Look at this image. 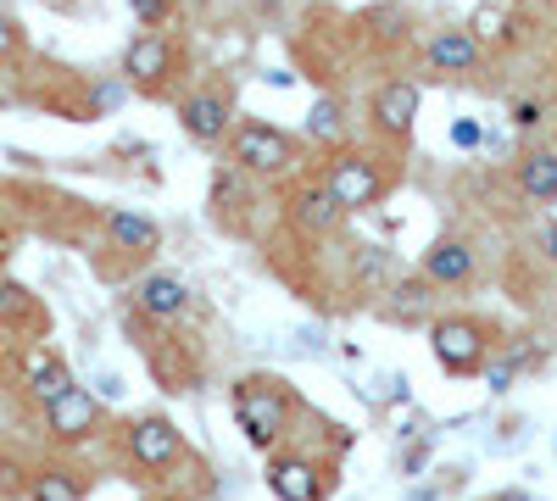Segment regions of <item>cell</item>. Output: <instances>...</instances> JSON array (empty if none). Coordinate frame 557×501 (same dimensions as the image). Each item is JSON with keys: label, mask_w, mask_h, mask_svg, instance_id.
Wrapping results in <instances>:
<instances>
[{"label": "cell", "mask_w": 557, "mask_h": 501, "mask_svg": "<svg viewBox=\"0 0 557 501\" xmlns=\"http://www.w3.org/2000/svg\"><path fill=\"white\" fill-rule=\"evenodd\" d=\"M235 424H240L251 451H273L278 440H285V429H290V396H285V385L268 379V374L240 379L235 385Z\"/></svg>", "instance_id": "obj_1"}, {"label": "cell", "mask_w": 557, "mask_h": 501, "mask_svg": "<svg viewBox=\"0 0 557 501\" xmlns=\"http://www.w3.org/2000/svg\"><path fill=\"white\" fill-rule=\"evenodd\" d=\"M228 151H235V162L246 173H285L296 162V140L285 128H273V123H235L228 128Z\"/></svg>", "instance_id": "obj_2"}, {"label": "cell", "mask_w": 557, "mask_h": 501, "mask_svg": "<svg viewBox=\"0 0 557 501\" xmlns=\"http://www.w3.org/2000/svg\"><path fill=\"white\" fill-rule=\"evenodd\" d=\"M107 235H112L117 251H134V256L162 246V229H157L151 217H139V212H112V217H107Z\"/></svg>", "instance_id": "obj_14"}, {"label": "cell", "mask_w": 557, "mask_h": 501, "mask_svg": "<svg viewBox=\"0 0 557 501\" xmlns=\"http://www.w3.org/2000/svg\"><path fill=\"white\" fill-rule=\"evenodd\" d=\"M546 251H552V256H557V229H546Z\"/></svg>", "instance_id": "obj_33"}, {"label": "cell", "mask_w": 557, "mask_h": 501, "mask_svg": "<svg viewBox=\"0 0 557 501\" xmlns=\"http://www.w3.org/2000/svg\"><path fill=\"white\" fill-rule=\"evenodd\" d=\"M290 212H296V223L301 229H312V235H330V229H341V206H335V196L323 190V185H307L296 201H290Z\"/></svg>", "instance_id": "obj_13"}, {"label": "cell", "mask_w": 557, "mask_h": 501, "mask_svg": "<svg viewBox=\"0 0 557 501\" xmlns=\"http://www.w3.org/2000/svg\"><path fill=\"white\" fill-rule=\"evenodd\" d=\"M178 123H184V134H190V140H201V146L228 140V128H235L228 89H201V96H190V101L178 107Z\"/></svg>", "instance_id": "obj_5"}, {"label": "cell", "mask_w": 557, "mask_h": 501, "mask_svg": "<svg viewBox=\"0 0 557 501\" xmlns=\"http://www.w3.org/2000/svg\"><path fill=\"white\" fill-rule=\"evenodd\" d=\"M424 279H430V285H462V279H474V246L435 240V246L424 251Z\"/></svg>", "instance_id": "obj_12"}, {"label": "cell", "mask_w": 557, "mask_h": 501, "mask_svg": "<svg viewBox=\"0 0 557 501\" xmlns=\"http://www.w3.org/2000/svg\"><path fill=\"white\" fill-rule=\"evenodd\" d=\"M23 45V34H17V23H12V12H0V57H12Z\"/></svg>", "instance_id": "obj_27"}, {"label": "cell", "mask_w": 557, "mask_h": 501, "mask_svg": "<svg viewBox=\"0 0 557 501\" xmlns=\"http://www.w3.org/2000/svg\"><path fill=\"white\" fill-rule=\"evenodd\" d=\"M7 256H12V235H7V229H0V262H7Z\"/></svg>", "instance_id": "obj_32"}, {"label": "cell", "mask_w": 557, "mask_h": 501, "mask_svg": "<svg viewBox=\"0 0 557 501\" xmlns=\"http://www.w3.org/2000/svg\"><path fill=\"white\" fill-rule=\"evenodd\" d=\"M491 501H530L524 490H502V496H491Z\"/></svg>", "instance_id": "obj_31"}, {"label": "cell", "mask_w": 557, "mask_h": 501, "mask_svg": "<svg viewBox=\"0 0 557 501\" xmlns=\"http://www.w3.org/2000/svg\"><path fill=\"white\" fill-rule=\"evenodd\" d=\"M128 451H134L139 468L162 474V468H173V463L184 458V435H178L168 418H139V424L128 429Z\"/></svg>", "instance_id": "obj_7"}, {"label": "cell", "mask_w": 557, "mask_h": 501, "mask_svg": "<svg viewBox=\"0 0 557 501\" xmlns=\"http://www.w3.org/2000/svg\"><path fill=\"white\" fill-rule=\"evenodd\" d=\"M45 424H51L57 440H84V435L101 429V401L89 396L84 385H67L51 406H45Z\"/></svg>", "instance_id": "obj_6"}, {"label": "cell", "mask_w": 557, "mask_h": 501, "mask_svg": "<svg viewBox=\"0 0 557 501\" xmlns=\"http://www.w3.org/2000/svg\"><path fill=\"white\" fill-rule=\"evenodd\" d=\"M67 385H73V374L62 368V356L39 346V351L28 356V390H34V396H39L45 406H51V401H57V396H62Z\"/></svg>", "instance_id": "obj_16"}, {"label": "cell", "mask_w": 557, "mask_h": 501, "mask_svg": "<svg viewBox=\"0 0 557 501\" xmlns=\"http://www.w3.org/2000/svg\"><path fill=\"white\" fill-rule=\"evenodd\" d=\"M513 374H519V362H496V368L485 374V385L502 396V390H513Z\"/></svg>", "instance_id": "obj_26"}, {"label": "cell", "mask_w": 557, "mask_h": 501, "mask_svg": "<svg viewBox=\"0 0 557 501\" xmlns=\"http://www.w3.org/2000/svg\"><path fill=\"white\" fill-rule=\"evenodd\" d=\"M34 312V296L23 290V285H0V324H23V317Z\"/></svg>", "instance_id": "obj_21"}, {"label": "cell", "mask_w": 557, "mask_h": 501, "mask_svg": "<svg viewBox=\"0 0 557 501\" xmlns=\"http://www.w3.org/2000/svg\"><path fill=\"white\" fill-rule=\"evenodd\" d=\"M357 279H362V285H385V279H391V256L374 251V246H362V251H357Z\"/></svg>", "instance_id": "obj_22"}, {"label": "cell", "mask_w": 557, "mask_h": 501, "mask_svg": "<svg viewBox=\"0 0 557 501\" xmlns=\"http://www.w3.org/2000/svg\"><path fill=\"white\" fill-rule=\"evenodd\" d=\"M268 490L278 501H323V474L312 458H273L268 463Z\"/></svg>", "instance_id": "obj_10"}, {"label": "cell", "mask_w": 557, "mask_h": 501, "mask_svg": "<svg viewBox=\"0 0 557 501\" xmlns=\"http://www.w3.org/2000/svg\"><path fill=\"white\" fill-rule=\"evenodd\" d=\"M480 57H485V45H480L469 28H441V34L430 39V67H435V73H474Z\"/></svg>", "instance_id": "obj_11"}, {"label": "cell", "mask_w": 557, "mask_h": 501, "mask_svg": "<svg viewBox=\"0 0 557 501\" xmlns=\"http://www.w3.org/2000/svg\"><path fill=\"white\" fill-rule=\"evenodd\" d=\"M480 45H496V39H513L519 28H513V17H507V7H485L480 17H474V28H469Z\"/></svg>", "instance_id": "obj_20"}, {"label": "cell", "mask_w": 557, "mask_h": 501, "mask_svg": "<svg viewBox=\"0 0 557 501\" xmlns=\"http://www.w3.org/2000/svg\"><path fill=\"white\" fill-rule=\"evenodd\" d=\"M28 501H84V485H78L73 474H62V468H51V474H39V479H34V490H28Z\"/></svg>", "instance_id": "obj_19"}, {"label": "cell", "mask_w": 557, "mask_h": 501, "mask_svg": "<svg viewBox=\"0 0 557 501\" xmlns=\"http://www.w3.org/2000/svg\"><path fill=\"white\" fill-rule=\"evenodd\" d=\"M430 351L441 356L446 374H480L485 368V329L474 324V317H435Z\"/></svg>", "instance_id": "obj_3"}, {"label": "cell", "mask_w": 557, "mask_h": 501, "mask_svg": "<svg viewBox=\"0 0 557 501\" xmlns=\"http://www.w3.org/2000/svg\"><path fill=\"white\" fill-rule=\"evenodd\" d=\"M541 123V101H519L513 107V128H535Z\"/></svg>", "instance_id": "obj_29"}, {"label": "cell", "mask_w": 557, "mask_h": 501, "mask_svg": "<svg viewBox=\"0 0 557 501\" xmlns=\"http://www.w3.org/2000/svg\"><path fill=\"white\" fill-rule=\"evenodd\" d=\"M123 96H128L123 84H101V89H96V112H112V107H123Z\"/></svg>", "instance_id": "obj_28"}, {"label": "cell", "mask_w": 557, "mask_h": 501, "mask_svg": "<svg viewBox=\"0 0 557 501\" xmlns=\"http://www.w3.org/2000/svg\"><path fill=\"white\" fill-rule=\"evenodd\" d=\"M123 73H128V84H139V89H162L168 78H173V45L151 28V34H139L128 51H123Z\"/></svg>", "instance_id": "obj_8"}, {"label": "cell", "mask_w": 557, "mask_h": 501, "mask_svg": "<svg viewBox=\"0 0 557 501\" xmlns=\"http://www.w3.org/2000/svg\"><path fill=\"white\" fill-rule=\"evenodd\" d=\"M418 312H424V290L401 285V290H396V317H418Z\"/></svg>", "instance_id": "obj_25"}, {"label": "cell", "mask_w": 557, "mask_h": 501, "mask_svg": "<svg viewBox=\"0 0 557 501\" xmlns=\"http://www.w3.org/2000/svg\"><path fill=\"white\" fill-rule=\"evenodd\" d=\"M128 12H134L139 23H146V28H162L173 7H168V0H128Z\"/></svg>", "instance_id": "obj_24"}, {"label": "cell", "mask_w": 557, "mask_h": 501, "mask_svg": "<svg viewBox=\"0 0 557 501\" xmlns=\"http://www.w3.org/2000/svg\"><path fill=\"white\" fill-rule=\"evenodd\" d=\"M535 7H552V0H535Z\"/></svg>", "instance_id": "obj_34"}, {"label": "cell", "mask_w": 557, "mask_h": 501, "mask_svg": "<svg viewBox=\"0 0 557 501\" xmlns=\"http://www.w3.org/2000/svg\"><path fill=\"white\" fill-rule=\"evenodd\" d=\"M451 146H457V151H480V146H485V128H480L474 117H457V123H451Z\"/></svg>", "instance_id": "obj_23"}, {"label": "cell", "mask_w": 557, "mask_h": 501, "mask_svg": "<svg viewBox=\"0 0 557 501\" xmlns=\"http://www.w3.org/2000/svg\"><path fill=\"white\" fill-rule=\"evenodd\" d=\"M139 306L151 317H178L190 306V290H184V279H173V273H151V279L139 285Z\"/></svg>", "instance_id": "obj_15"}, {"label": "cell", "mask_w": 557, "mask_h": 501, "mask_svg": "<svg viewBox=\"0 0 557 501\" xmlns=\"http://www.w3.org/2000/svg\"><path fill=\"white\" fill-rule=\"evenodd\" d=\"M96 385H101V396H107V401H117V396H123V379H112V374H101Z\"/></svg>", "instance_id": "obj_30"}, {"label": "cell", "mask_w": 557, "mask_h": 501, "mask_svg": "<svg viewBox=\"0 0 557 501\" xmlns=\"http://www.w3.org/2000/svg\"><path fill=\"white\" fill-rule=\"evenodd\" d=\"M519 190L530 201H557V151H530L519 162Z\"/></svg>", "instance_id": "obj_17"}, {"label": "cell", "mask_w": 557, "mask_h": 501, "mask_svg": "<svg viewBox=\"0 0 557 501\" xmlns=\"http://www.w3.org/2000/svg\"><path fill=\"white\" fill-rule=\"evenodd\" d=\"M323 190L335 196L341 212H362V206H374L380 190H385V173L368 162V156H341L330 167V178H323Z\"/></svg>", "instance_id": "obj_4"}, {"label": "cell", "mask_w": 557, "mask_h": 501, "mask_svg": "<svg viewBox=\"0 0 557 501\" xmlns=\"http://www.w3.org/2000/svg\"><path fill=\"white\" fill-rule=\"evenodd\" d=\"M418 84H407V78H391V84H380V96H374V123H380V134H391V140H407L412 134V117H418Z\"/></svg>", "instance_id": "obj_9"}, {"label": "cell", "mask_w": 557, "mask_h": 501, "mask_svg": "<svg viewBox=\"0 0 557 501\" xmlns=\"http://www.w3.org/2000/svg\"><path fill=\"white\" fill-rule=\"evenodd\" d=\"M307 134H312L318 146H335L341 134H346V101H335V96L312 101V112H307Z\"/></svg>", "instance_id": "obj_18"}]
</instances>
